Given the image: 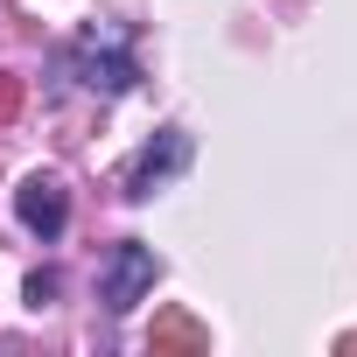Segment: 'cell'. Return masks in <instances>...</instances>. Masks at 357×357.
I'll list each match as a JSON object with an SVG mask.
<instances>
[{
	"mask_svg": "<svg viewBox=\"0 0 357 357\" xmlns=\"http://www.w3.org/2000/svg\"><path fill=\"white\" fill-rule=\"evenodd\" d=\"M63 63H70V77H77L91 98H119V91H133V77H140V63H133V29H126V22H84L77 43L63 50Z\"/></svg>",
	"mask_w": 357,
	"mask_h": 357,
	"instance_id": "obj_1",
	"label": "cell"
},
{
	"mask_svg": "<svg viewBox=\"0 0 357 357\" xmlns=\"http://www.w3.org/2000/svg\"><path fill=\"white\" fill-rule=\"evenodd\" d=\"M161 280V259H154V245H140V238H119L112 252H105V273H98V301L112 308V315H126V308H140L147 301V287Z\"/></svg>",
	"mask_w": 357,
	"mask_h": 357,
	"instance_id": "obj_2",
	"label": "cell"
},
{
	"mask_svg": "<svg viewBox=\"0 0 357 357\" xmlns=\"http://www.w3.org/2000/svg\"><path fill=\"white\" fill-rule=\"evenodd\" d=\"M15 218H22V231H36L43 245L63 238V225H70V183H63L56 168L22 175V190H15Z\"/></svg>",
	"mask_w": 357,
	"mask_h": 357,
	"instance_id": "obj_3",
	"label": "cell"
},
{
	"mask_svg": "<svg viewBox=\"0 0 357 357\" xmlns=\"http://www.w3.org/2000/svg\"><path fill=\"white\" fill-rule=\"evenodd\" d=\"M190 168V133L183 126H161L133 161H126V204H147L161 183H175V175Z\"/></svg>",
	"mask_w": 357,
	"mask_h": 357,
	"instance_id": "obj_4",
	"label": "cell"
},
{
	"mask_svg": "<svg viewBox=\"0 0 357 357\" xmlns=\"http://www.w3.org/2000/svg\"><path fill=\"white\" fill-rule=\"evenodd\" d=\"M154 350H211V336H204L190 315H161V322H154Z\"/></svg>",
	"mask_w": 357,
	"mask_h": 357,
	"instance_id": "obj_5",
	"label": "cell"
},
{
	"mask_svg": "<svg viewBox=\"0 0 357 357\" xmlns=\"http://www.w3.org/2000/svg\"><path fill=\"white\" fill-rule=\"evenodd\" d=\"M22 112V77H8V70H0V126H8Z\"/></svg>",
	"mask_w": 357,
	"mask_h": 357,
	"instance_id": "obj_6",
	"label": "cell"
},
{
	"mask_svg": "<svg viewBox=\"0 0 357 357\" xmlns=\"http://www.w3.org/2000/svg\"><path fill=\"white\" fill-rule=\"evenodd\" d=\"M22 294H29V308H50V294H56V273H29V287H22Z\"/></svg>",
	"mask_w": 357,
	"mask_h": 357,
	"instance_id": "obj_7",
	"label": "cell"
}]
</instances>
